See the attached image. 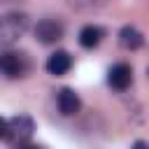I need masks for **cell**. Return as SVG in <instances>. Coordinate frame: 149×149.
<instances>
[{
  "instance_id": "4",
  "label": "cell",
  "mask_w": 149,
  "mask_h": 149,
  "mask_svg": "<svg viewBox=\"0 0 149 149\" xmlns=\"http://www.w3.org/2000/svg\"><path fill=\"white\" fill-rule=\"evenodd\" d=\"M33 33H35V40L37 42H42V44H56L58 40H63L65 26H63V21H58L54 16H47V19H40L35 23Z\"/></svg>"
},
{
  "instance_id": "6",
  "label": "cell",
  "mask_w": 149,
  "mask_h": 149,
  "mask_svg": "<svg viewBox=\"0 0 149 149\" xmlns=\"http://www.w3.org/2000/svg\"><path fill=\"white\" fill-rule=\"evenodd\" d=\"M56 105H58V112H61L63 116H74V114L81 109V100H79V95L74 93V88H70V86L58 88V93H56Z\"/></svg>"
},
{
  "instance_id": "8",
  "label": "cell",
  "mask_w": 149,
  "mask_h": 149,
  "mask_svg": "<svg viewBox=\"0 0 149 149\" xmlns=\"http://www.w3.org/2000/svg\"><path fill=\"white\" fill-rule=\"evenodd\" d=\"M119 44L128 51H137L144 47V35L135 28V26H123L119 30Z\"/></svg>"
},
{
  "instance_id": "7",
  "label": "cell",
  "mask_w": 149,
  "mask_h": 149,
  "mask_svg": "<svg viewBox=\"0 0 149 149\" xmlns=\"http://www.w3.org/2000/svg\"><path fill=\"white\" fill-rule=\"evenodd\" d=\"M70 68H72V56H70L65 49H56L54 54H49V58H47V63H44V70H47L49 74H54V77L68 74Z\"/></svg>"
},
{
  "instance_id": "5",
  "label": "cell",
  "mask_w": 149,
  "mask_h": 149,
  "mask_svg": "<svg viewBox=\"0 0 149 149\" xmlns=\"http://www.w3.org/2000/svg\"><path fill=\"white\" fill-rule=\"evenodd\" d=\"M107 84L116 91H126L133 84V68L128 63H114L107 72Z\"/></svg>"
},
{
  "instance_id": "3",
  "label": "cell",
  "mask_w": 149,
  "mask_h": 149,
  "mask_svg": "<svg viewBox=\"0 0 149 149\" xmlns=\"http://www.w3.org/2000/svg\"><path fill=\"white\" fill-rule=\"evenodd\" d=\"M35 133V121L28 114H19L7 119V133H5V142L12 144L14 149H26L30 137Z\"/></svg>"
},
{
  "instance_id": "2",
  "label": "cell",
  "mask_w": 149,
  "mask_h": 149,
  "mask_svg": "<svg viewBox=\"0 0 149 149\" xmlns=\"http://www.w3.org/2000/svg\"><path fill=\"white\" fill-rule=\"evenodd\" d=\"M30 70H33V61L26 51H16V49L0 51V74H5L7 79H23L30 74Z\"/></svg>"
},
{
  "instance_id": "1",
  "label": "cell",
  "mask_w": 149,
  "mask_h": 149,
  "mask_svg": "<svg viewBox=\"0 0 149 149\" xmlns=\"http://www.w3.org/2000/svg\"><path fill=\"white\" fill-rule=\"evenodd\" d=\"M28 14L23 12H7L0 14V51H7L19 37H23V33L28 30Z\"/></svg>"
},
{
  "instance_id": "10",
  "label": "cell",
  "mask_w": 149,
  "mask_h": 149,
  "mask_svg": "<svg viewBox=\"0 0 149 149\" xmlns=\"http://www.w3.org/2000/svg\"><path fill=\"white\" fill-rule=\"evenodd\" d=\"M130 149H149V144H147V142H144V140H135V142H133V147H130Z\"/></svg>"
},
{
  "instance_id": "11",
  "label": "cell",
  "mask_w": 149,
  "mask_h": 149,
  "mask_svg": "<svg viewBox=\"0 0 149 149\" xmlns=\"http://www.w3.org/2000/svg\"><path fill=\"white\" fill-rule=\"evenodd\" d=\"M5 133H7V119L0 116V140H5Z\"/></svg>"
},
{
  "instance_id": "12",
  "label": "cell",
  "mask_w": 149,
  "mask_h": 149,
  "mask_svg": "<svg viewBox=\"0 0 149 149\" xmlns=\"http://www.w3.org/2000/svg\"><path fill=\"white\" fill-rule=\"evenodd\" d=\"M26 149H47V147H40V144H28Z\"/></svg>"
},
{
  "instance_id": "9",
  "label": "cell",
  "mask_w": 149,
  "mask_h": 149,
  "mask_svg": "<svg viewBox=\"0 0 149 149\" xmlns=\"http://www.w3.org/2000/svg\"><path fill=\"white\" fill-rule=\"evenodd\" d=\"M105 37V28L102 26H95V23H86L81 30H79V44L84 49H95Z\"/></svg>"
}]
</instances>
